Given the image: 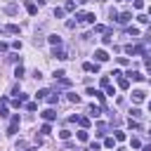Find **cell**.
<instances>
[{
	"label": "cell",
	"instance_id": "1",
	"mask_svg": "<svg viewBox=\"0 0 151 151\" xmlns=\"http://www.w3.org/2000/svg\"><path fill=\"white\" fill-rule=\"evenodd\" d=\"M17 130H19V113H17V116H12L9 127H7V134H9V137H14V134H17Z\"/></svg>",
	"mask_w": 151,
	"mask_h": 151
},
{
	"label": "cell",
	"instance_id": "2",
	"mask_svg": "<svg viewBox=\"0 0 151 151\" xmlns=\"http://www.w3.org/2000/svg\"><path fill=\"white\" fill-rule=\"evenodd\" d=\"M76 19H78L80 24H94V19H97V17H94V14H78Z\"/></svg>",
	"mask_w": 151,
	"mask_h": 151
},
{
	"label": "cell",
	"instance_id": "3",
	"mask_svg": "<svg viewBox=\"0 0 151 151\" xmlns=\"http://www.w3.org/2000/svg\"><path fill=\"white\" fill-rule=\"evenodd\" d=\"M47 42H50L52 47H61V38H59L57 33H52V35H47Z\"/></svg>",
	"mask_w": 151,
	"mask_h": 151
},
{
	"label": "cell",
	"instance_id": "4",
	"mask_svg": "<svg viewBox=\"0 0 151 151\" xmlns=\"http://www.w3.org/2000/svg\"><path fill=\"white\" fill-rule=\"evenodd\" d=\"M52 57H57V59H68L66 50H61V47H54V50H52Z\"/></svg>",
	"mask_w": 151,
	"mask_h": 151
},
{
	"label": "cell",
	"instance_id": "5",
	"mask_svg": "<svg viewBox=\"0 0 151 151\" xmlns=\"http://www.w3.org/2000/svg\"><path fill=\"white\" fill-rule=\"evenodd\" d=\"M83 71H87V73H97V71H99V64H90V61H85V64H83Z\"/></svg>",
	"mask_w": 151,
	"mask_h": 151
},
{
	"label": "cell",
	"instance_id": "6",
	"mask_svg": "<svg viewBox=\"0 0 151 151\" xmlns=\"http://www.w3.org/2000/svg\"><path fill=\"white\" fill-rule=\"evenodd\" d=\"M125 52H127V54H142V52H144V47H139V45H134V47H132V45H127V47H125Z\"/></svg>",
	"mask_w": 151,
	"mask_h": 151
},
{
	"label": "cell",
	"instance_id": "7",
	"mask_svg": "<svg viewBox=\"0 0 151 151\" xmlns=\"http://www.w3.org/2000/svg\"><path fill=\"white\" fill-rule=\"evenodd\" d=\"M94 59H97V61H106V59H109V52H106V50H97V52H94Z\"/></svg>",
	"mask_w": 151,
	"mask_h": 151
},
{
	"label": "cell",
	"instance_id": "8",
	"mask_svg": "<svg viewBox=\"0 0 151 151\" xmlns=\"http://www.w3.org/2000/svg\"><path fill=\"white\" fill-rule=\"evenodd\" d=\"M132 101H134V104L144 101V92H142V90H132Z\"/></svg>",
	"mask_w": 151,
	"mask_h": 151
},
{
	"label": "cell",
	"instance_id": "9",
	"mask_svg": "<svg viewBox=\"0 0 151 151\" xmlns=\"http://www.w3.org/2000/svg\"><path fill=\"white\" fill-rule=\"evenodd\" d=\"M130 19H132V14H130V12H123V14H118V19H116V21H118V24H127Z\"/></svg>",
	"mask_w": 151,
	"mask_h": 151
},
{
	"label": "cell",
	"instance_id": "10",
	"mask_svg": "<svg viewBox=\"0 0 151 151\" xmlns=\"http://www.w3.org/2000/svg\"><path fill=\"white\" fill-rule=\"evenodd\" d=\"M127 78H132V80H137V83H142V80H144V76H142L139 71H130V73H127Z\"/></svg>",
	"mask_w": 151,
	"mask_h": 151
},
{
	"label": "cell",
	"instance_id": "11",
	"mask_svg": "<svg viewBox=\"0 0 151 151\" xmlns=\"http://www.w3.org/2000/svg\"><path fill=\"white\" fill-rule=\"evenodd\" d=\"M87 113H90V118H97V116H99V113H101V109H99V106H94V104H92V106H90V109H87Z\"/></svg>",
	"mask_w": 151,
	"mask_h": 151
},
{
	"label": "cell",
	"instance_id": "12",
	"mask_svg": "<svg viewBox=\"0 0 151 151\" xmlns=\"http://www.w3.org/2000/svg\"><path fill=\"white\" fill-rule=\"evenodd\" d=\"M42 118H45V120L50 123V120H54V118H57V113H54L52 109H47V111H42Z\"/></svg>",
	"mask_w": 151,
	"mask_h": 151
},
{
	"label": "cell",
	"instance_id": "13",
	"mask_svg": "<svg viewBox=\"0 0 151 151\" xmlns=\"http://www.w3.org/2000/svg\"><path fill=\"white\" fill-rule=\"evenodd\" d=\"M78 123H80V127L85 130V127H90V118H85V116H78Z\"/></svg>",
	"mask_w": 151,
	"mask_h": 151
},
{
	"label": "cell",
	"instance_id": "14",
	"mask_svg": "<svg viewBox=\"0 0 151 151\" xmlns=\"http://www.w3.org/2000/svg\"><path fill=\"white\" fill-rule=\"evenodd\" d=\"M5 31H7V33H19V26H17V24H7Z\"/></svg>",
	"mask_w": 151,
	"mask_h": 151
},
{
	"label": "cell",
	"instance_id": "15",
	"mask_svg": "<svg viewBox=\"0 0 151 151\" xmlns=\"http://www.w3.org/2000/svg\"><path fill=\"white\" fill-rule=\"evenodd\" d=\"M111 40H113V35H111V31H106L104 38H101V42H104V45H111Z\"/></svg>",
	"mask_w": 151,
	"mask_h": 151
},
{
	"label": "cell",
	"instance_id": "16",
	"mask_svg": "<svg viewBox=\"0 0 151 151\" xmlns=\"http://www.w3.org/2000/svg\"><path fill=\"white\" fill-rule=\"evenodd\" d=\"M73 9H76V2H73V0H68V2L64 5V12H73Z\"/></svg>",
	"mask_w": 151,
	"mask_h": 151
},
{
	"label": "cell",
	"instance_id": "17",
	"mask_svg": "<svg viewBox=\"0 0 151 151\" xmlns=\"http://www.w3.org/2000/svg\"><path fill=\"white\" fill-rule=\"evenodd\" d=\"M26 12H28V14H35V12H38V7H35L33 2H26Z\"/></svg>",
	"mask_w": 151,
	"mask_h": 151
},
{
	"label": "cell",
	"instance_id": "18",
	"mask_svg": "<svg viewBox=\"0 0 151 151\" xmlns=\"http://www.w3.org/2000/svg\"><path fill=\"white\" fill-rule=\"evenodd\" d=\"M101 87H111V78L109 76H101Z\"/></svg>",
	"mask_w": 151,
	"mask_h": 151
},
{
	"label": "cell",
	"instance_id": "19",
	"mask_svg": "<svg viewBox=\"0 0 151 151\" xmlns=\"http://www.w3.org/2000/svg\"><path fill=\"white\" fill-rule=\"evenodd\" d=\"M68 99H71L73 104H80V94H76V92H71V94H68Z\"/></svg>",
	"mask_w": 151,
	"mask_h": 151
},
{
	"label": "cell",
	"instance_id": "20",
	"mask_svg": "<svg viewBox=\"0 0 151 151\" xmlns=\"http://www.w3.org/2000/svg\"><path fill=\"white\" fill-rule=\"evenodd\" d=\"M87 137H90L87 130H80V132H78V139H80V142H87Z\"/></svg>",
	"mask_w": 151,
	"mask_h": 151
},
{
	"label": "cell",
	"instance_id": "21",
	"mask_svg": "<svg viewBox=\"0 0 151 151\" xmlns=\"http://www.w3.org/2000/svg\"><path fill=\"white\" fill-rule=\"evenodd\" d=\"M5 12H7V14H17V5H7Z\"/></svg>",
	"mask_w": 151,
	"mask_h": 151
},
{
	"label": "cell",
	"instance_id": "22",
	"mask_svg": "<svg viewBox=\"0 0 151 151\" xmlns=\"http://www.w3.org/2000/svg\"><path fill=\"white\" fill-rule=\"evenodd\" d=\"M127 33H130V35H134V38H137V35H139V28H137V26H130V28H127Z\"/></svg>",
	"mask_w": 151,
	"mask_h": 151
},
{
	"label": "cell",
	"instance_id": "23",
	"mask_svg": "<svg viewBox=\"0 0 151 151\" xmlns=\"http://www.w3.org/2000/svg\"><path fill=\"white\" fill-rule=\"evenodd\" d=\"M118 85H120L123 90H127V85H130V83H127V78H118Z\"/></svg>",
	"mask_w": 151,
	"mask_h": 151
},
{
	"label": "cell",
	"instance_id": "24",
	"mask_svg": "<svg viewBox=\"0 0 151 151\" xmlns=\"http://www.w3.org/2000/svg\"><path fill=\"white\" fill-rule=\"evenodd\" d=\"M113 144H116V139H113V137H109V139L104 142V146H106V149H113Z\"/></svg>",
	"mask_w": 151,
	"mask_h": 151
},
{
	"label": "cell",
	"instance_id": "25",
	"mask_svg": "<svg viewBox=\"0 0 151 151\" xmlns=\"http://www.w3.org/2000/svg\"><path fill=\"white\" fill-rule=\"evenodd\" d=\"M54 17L61 19V17H64V9H61V7H54Z\"/></svg>",
	"mask_w": 151,
	"mask_h": 151
},
{
	"label": "cell",
	"instance_id": "26",
	"mask_svg": "<svg viewBox=\"0 0 151 151\" xmlns=\"http://www.w3.org/2000/svg\"><path fill=\"white\" fill-rule=\"evenodd\" d=\"M47 101H50V104H57V101H59V94H50Z\"/></svg>",
	"mask_w": 151,
	"mask_h": 151
},
{
	"label": "cell",
	"instance_id": "27",
	"mask_svg": "<svg viewBox=\"0 0 151 151\" xmlns=\"http://www.w3.org/2000/svg\"><path fill=\"white\" fill-rule=\"evenodd\" d=\"M130 113H132V116H130V118H142V111H139V109H132V111H130Z\"/></svg>",
	"mask_w": 151,
	"mask_h": 151
},
{
	"label": "cell",
	"instance_id": "28",
	"mask_svg": "<svg viewBox=\"0 0 151 151\" xmlns=\"http://www.w3.org/2000/svg\"><path fill=\"white\" fill-rule=\"evenodd\" d=\"M40 132H42V134H50V132H52V127H50V125H47V123H45V125H42V127H40Z\"/></svg>",
	"mask_w": 151,
	"mask_h": 151
},
{
	"label": "cell",
	"instance_id": "29",
	"mask_svg": "<svg viewBox=\"0 0 151 151\" xmlns=\"http://www.w3.org/2000/svg\"><path fill=\"white\" fill-rule=\"evenodd\" d=\"M137 21H139V24H149V17H144V14H139V17H137Z\"/></svg>",
	"mask_w": 151,
	"mask_h": 151
},
{
	"label": "cell",
	"instance_id": "30",
	"mask_svg": "<svg viewBox=\"0 0 151 151\" xmlns=\"http://www.w3.org/2000/svg\"><path fill=\"white\" fill-rule=\"evenodd\" d=\"M33 42H35V45H42V42H45V38H42V35H35V38H33Z\"/></svg>",
	"mask_w": 151,
	"mask_h": 151
},
{
	"label": "cell",
	"instance_id": "31",
	"mask_svg": "<svg viewBox=\"0 0 151 151\" xmlns=\"http://www.w3.org/2000/svg\"><path fill=\"white\" fill-rule=\"evenodd\" d=\"M14 76H17V78H21V76H24V68H21V64L17 66V71H14Z\"/></svg>",
	"mask_w": 151,
	"mask_h": 151
},
{
	"label": "cell",
	"instance_id": "32",
	"mask_svg": "<svg viewBox=\"0 0 151 151\" xmlns=\"http://www.w3.org/2000/svg\"><path fill=\"white\" fill-rule=\"evenodd\" d=\"M59 137H61V139H68V137H71V132H68V130H61V132H59Z\"/></svg>",
	"mask_w": 151,
	"mask_h": 151
},
{
	"label": "cell",
	"instance_id": "33",
	"mask_svg": "<svg viewBox=\"0 0 151 151\" xmlns=\"http://www.w3.org/2000/svg\"><path fill=\"white\" fill-rule=\"evenodd\" d=\"M116 142H125V132H116Z\"/></svg>",
	"mask_w": 151,
	"mask_h": 151
},
{
	"label": "cell",
	"instance_id": "34",
	"mask_svg": "<svg viewBox=\"0 0 151 151\" xmlns=\"http://www.w3.org/2000/svg\"><path fill=\"white\" fill-rule=\"evenodd\" d=\"M132 5H134V9H142V7H144V2H142V0H134Z\"/></svg>",
	"mask_w": 151,
	"mask_h": 151
},
{
	"label": "cell",
	"instance_id": "35",
	"mask_svg": "<svg viewBox=\"0 0 151 151\" xmlns=\"http://www.w3.org/2000/svg\"><path fill=\"white\" fill-rule=\"evenodd\" d=\"M94 31H97V33H106V28H104L101 24H97V26H94Z\"/></svg>",
	"mask_w": 151,
	"mask_h": 151
},
{
	"label": "cell",
	"instance_id": "36",
	"mask_svg": "<svg viewBox=\"0 0 151 151\" xmlns=\"http://www.w3.org/2000/svg\"><path fill=\"white\" fill-rule=\"evenodd\" d=\"M26 109H28V111H35V109H38V104H33V101H28V104H26Z\"/></svg>",
	"mask_w": 151,
	"mask_h": 151
},
{
	"label": "cell",
	"instance_id": "37",
	"mask_svg": "<svg viewBox=\"0 0 151 151\" xmlns=\"http://www.w3.org/2000/svg\"><path fill=\"white\" fill-rule=\"evenodd\" d=\"M130 127H132V130H139V123H137V120H132V118H130Z\"/></svg>",
	"mask_w": 151,
	"mask_h": 151
},
{
	"label": "cell",
	"instance_id": "38",
	"mask_svg": "<svg viewBox=\"0 0 151 151\" xmlns=\"http://www.w3.org/2000/svg\"><path fill=\"white\" fill-rule=\"evenodd\" d=\"M130 144H132V149H139V146H142V144H139V139H134V137H132V142H130Z\"/></svg>",
	"mask_w": 151,
	"mask_h": 151
},
{
	"label": "cell",
	"instance_id": "39",
	"mask_svg": "<svg viewBox=\"0 0 151 151\" xmlns=\"http://www.w3.org/2000/svg\"><path fill=\"white\" fill-rule=\"evenodd\" d=\"M99 149H101V146H99L97 142H92V144H90V151H99Z\"/></svg>",
	"mask_w": 151,
	"mask_h": 151
},
{
	"label": "cell",
	"instance_id": "40",
	"mask_svg": "<svg viewBox=\"0 0 151 151\" xmlns=\"http://www.w3.org/2000/svg\"><path fill=\"white\" fill-rule=\"evenodd\" d=\"M5 50H7V45H5V42H0V52H5Z\"/></svg>",
	"mask_w": 151,
	"mask_h": 151
},
{
	"label": "cell",
	"instance_id": "41",
	"mask_svg": "<svg viewBox=\"0 0 151 151\" xmlns=\"http://www.w3.org/2000/svg\"><path fill=\"white\" fill-rule=\"evenodd\" d=\"M146 68H149V71H151V59H146Z\"/></svg>",
	"mask_w": 151,
	"mask_h": 151
},
{
	"label": "cell",
	"instance_id": "42",
	"mask_svg": "<svg viewBox=\"0 0 151 151\" xmlns=\"http://www.w3.org/2000/svg\"><path fill=\"white\" fill-rule=\"evenodd\" d=\"M116 151H127V149H125V146H118V149H116Z\"/></svg>",
	"mask_w": 151,
	"mask_h": 151
},
{
	"label": "cell",
	"instance_id": "43",
	"mask_svg": "<svg viewBox=\"0 0 151 151\" xmlns=\"http://www.w3.org/2000/svg\"><path fill=\"white\" fill-rule=\"evenodd\" d=\"M142 151H151V144H149V146H144V149H142Z\"/></svg>",
	"mask_w": 151,
	"mask_h": 151
},
{
	"label": "cell",
	"instance_id": "44",
	"mask_svg": "<svg viewBox=\"0 0 151 151\" xmlns=\"http://www.w3.org/2000/svg\"><path fill=\"white\" fill-rule=\"evenodd\" d=\"M149 111H151V101H149Z\"/></svg>",
	"mask_w": 151,
	"mask_h": 151
},
{
	"label": "cell",
	"instance_id": "45",
	"mask_svg": "<svg viewBox=\"0 0 151 151\" xmlns=\"http://www.w3.org/2000/svg\"><path fill=\"white\" fill-rule=\"evenodd\" d=\"M149 14H151V7H149Z\"/></svg>",
	"mask_w": 151,
	"mask_h": 151
},
{
	"label": "cell",
	"instance_id": "46",
	"mask_svg": "<svg viewBox=\"0 0 151 151\" xmlns=\"http://www.w3.org/2000/svg\"><path fill=\"white\" fill-rule=\"evenodd\" d=\"M149 134H151V130H149Z\"/></svg>",
	"mask_w": 151,
	"mask_h": 151
},
{
	"label": "cell",
	"instance_id": "47",
	"mask_svg": "<svg viewBox=\"0 0 151 151\" xmlns=\"http://www.w3.org/2000/svg\"><path fill=\"white\" fill-rule=\"evenodd\" d=\"M101 2H104V0H101Z\"/></svg>",
	"mask_w": 151,
	"mask_h": 151
}]
</instances>
